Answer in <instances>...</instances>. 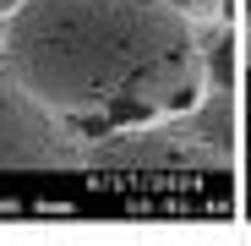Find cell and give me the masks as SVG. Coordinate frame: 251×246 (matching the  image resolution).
Returning <instances> with one entry per match:
<instances>
[{"label":"cell","mask_w":251,"mask_h":246,"mask_svg":"<svg viewBox=\"0 0 251 246\" xmlns=\"http://www.w3.org/2000/svg\"><path fill=\"white\" fill-rule=\"evenodd\" d=\"M246 50H251V0H246Z\"/></svg>","instance_id":"cell-5"},{"label":"cell","mask_w":251,"mask_h":246,"mask_svg":"<svg viewBox=\"0 0 251 246\" xmlns=\"http://www.w3.org/2000/svg\"><path fill=\"white\" fill-rule=\"evenodd\" d=\"M82 159L93 170H213V164H224L219 148H207L191 126H175V120L99 132V142Z\"/></svg>","instance_id":"cell-2"},{"label":"cell","mask_w":251,"mask_h":246,"mask_svg":"<svg viewBox=\"0 0 251 246\" xmlns=\"http://www.w3.org/2000/svg\"><path fill=\"white\" fill-rule=\"evenodd\" d=\"M170 6H180L197 27L202 22H224V11H229V0H170Z\"/></svg>","instance_id":"cell-4"},{"label":"cell","mask_w":251,"mask_h":246,"mask_svg":"<svg viewBox=\"0 0 251 246\" xmlns=\"http://www.w3.org/2000/svg\"><path fill=\"white\" fill-rule=\"evenodd\" d=\"M76 159L66 120L0 77V170H60Z\"/></svg>","instance_id":"cell-3"},{"label":"cell","mask_w":251,"mask_h":246,"mask_svg":"<svg viewBox=\"0 0 251 246\" xmlns=\"http://www.w3.org/2000/svg\"><path fill=\"white\" fill-rule=\"evenodd\" d=\"M0 71L88 132L186 120L207 93L197 22L170 0H17Z\"/></svg>","instance_id":"cell-1"},{"label":"cell","mask_w":251,"mask_h":246,"mask_svg":"<svg viewBox=\"0 0 251 246\" xmlns=\"http://www.w3.org/2000/svg\"><path fill=\"white\" fill-rule=\"evenodd\" d=\"M0 50H6V22H0Z\"/></svg>","instance_id":"cell-6"},{"label":"cell","mask_w":251,"mask_h":246,"mask_svg":"<svg viewBox=\"0 0 251 246\" xmlns=\"http://www.w3.org/2000/svg\"><path fill=\"white\" fill-rule=\"evenodd\" d=\"M11 6H17V0H0V11H11Z\"/></svg>","instance_id":"cell-7"}]
</instances>
